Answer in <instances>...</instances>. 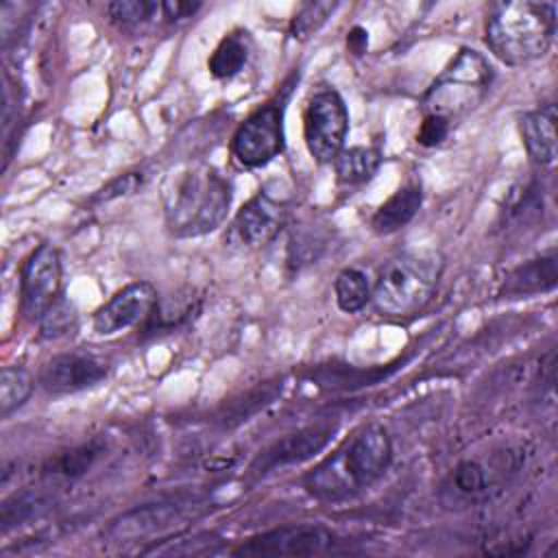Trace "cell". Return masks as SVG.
Masks as SVG:
<instances>
[{
	"mask_svg": "<svg viewBox=\"0 0 558 558\" xmlns=\"http://www.w3.org/2000/svg\"><path fill=\"white\" fill-rule=\"evenodd\" d=\"M231 183L209 163L194 161L172 170L161 185L166 227L177 238L216 231L231 207Z\"/></svg>",
	"mask_w": 558,
	"mask_h": 558,
	"instance_id": "6da1fadb",
	"label": "cell"
},
{
	"mask_svg": "<svg viewBox=\"0 0 558 558\" xmlns=\"http://www.w3.org/2000/svg\"><path fill=\"white\" fill-rule=\"evenodd\" d=\"M392 462L388 432L373 423L355 432L340 449L316 464L305 477L303 488L320 501L347 499L375 484Z\"/></svg>",
	"mask_w": 558,
	"mask_h": 558,
	"instance_id": "7a4b0ae2",
	"label": "cell"
},
{
	"mask_svg": "<svg viewBox=\"0 0 558 558\" xmlns=\"http://www.w3.org/2000/svg\"><path fill=\"white\" fill-rule=\"evenodd\" d=\"M554 35V2H497L486 15V46L497 59L508 65H523L543 57L549 50Z\"/></svg>",
	"mask_w": 558,
	"mask_h": 558,
	"instance_id": "3957f363",
	"label": "cell"
},
{
	"mask_svg": "<svg viewBox=\"0 0 558 558\" xmlns=\"http://www.w3.org/2000/svg\"><path fill=\"white\" fill-rule=\"evenodd\" d=\"M445 257L438 251H403L390 257L375 283L371 301L381 316L410 318L436 294Z\"/></svg>",
	"mask_w": 558,
	"mask_h": 558,
	"instance_id": "277c9868",
	"label": "cell"
},
{
	"mask_svg": "<svg viewBox=\"0 0 558 558\" xmlns=\"http://www.w3.org/2000/svg\"><path fill=\"white\" fill-rule=\"evenodd\" d=\"M493 83L488 59L473 50L460 48L451 63L434 78L421 98L423 116H438L456 124L466 113L477 109Z\"/></svg>",
	"mask_w": 558,
	"mask_h": 558,
	"instance_id": "5b68a950",
	"label": "cell"
},
{
	"mask_svg": "<svg viewBox=\"0 0 558 558\" xmlns=\"http://www.w3.org/2000/svg\"><path fill=\"white\" fill-rule=\"evenodd\" d=\"M290 87L255 109L233 133L231 155L242 168H262L283 150V111Z\"/></svg>",
	"mask_w": 558,
	"mask_h": 558,
	"instance_id": "8992f818",
	"label": "cell"
},
{
	"mask_svg": "<svg viewBox=\"0 0 558 558\" xmlns=\"http://www.w3.org/2000/svg\"><path fill=\"white\" fill-rule=\"evenodd\" d=\"M349 131V111L342 96L331 89H318L303 111V140L307 153L318 163H333L344 148Z\"/></svg>",
	"mask_w": 558,
	"mask_h": 558,
	"instance_id": "52a82bcc",
	"label": "cell"
},
{
	"mask_svg": "<svg viewBox=\"0 0 558 558\" xmlns=\"http://www.w3.org/2000/svg\"><path fill=\"white\" fill-rule=\"evenodd\" d=\"M198 504H181V501H168V504H146L140 508H133L118 519L111 521L107 527V536L116 543H135L144 538L161 541L168 532H179L183 525L201 517ZM155 541V543H157Z\"/></svg>",
	"mask_w": 558,
	"mask_h": 558,
	"instance_id": "ba28073f",
	"label": "cell"
},
{
	"mask_svg": "<svg viewBox=\"0 0 558 558\" xmlns=\"http://www.w3.org/2000/svg\"><path fill=\"white\" fill-rule=\"evenodd\" d=\"M336 536L323 525L294 523L255 534L235 547V556H316L336 547Z\"/></svg>",
	"mask_w": 558,
	"mask_h": 558,
	"instance_id": "9c48e42d",
	"label": "cell"
},
{
	"mask_svg": "<svg viewBox=\"0 0 558 558\" xmlns=\"http://www.w3.org/2000/svg\"><path fill=\"white\" fill-rule=\"evenodd\" d=\"M22 314L37 323L41 314L61 296V257L52 244H39L24 262L20 275Z\"/></svg>",
	"mask_w": 558,
	"mask_h": 558,
	"instance_id": "30bf717a",
	"label": "cell"
},
{
	"mask_svg": "<svg viewBox=\"0 0 558 558\" xmlns=\"http://www.w3.org/2000/svg\"><path fill=\"white\" fill-rule=\"evenodd\" d=\"M288 216V198L279 194V190L264 187L253 194L235 214L233 231L240 242L257 248L277 238Z\"/></svg>",
	"mask_w": 558,
	"mask_h": 558,
	"instance_id": "8fae6325",
	"label": "cell"
},
{
	"mask_svg": "<svg viewBox=\"0 0 558 558\" xmlns=\"http://www.w3.org/2000/svg\"><path fill=\"white\" fill-rule=\"evenodd\" d=\"M159 294L150 281H133L120 288L105 305L94 312L92 325L100 336H113L148 318Z\"/></svg>",
	"mask_w": 558,
	"mask_h": 558,
	"instance_id": "7c38bea8",
	"label": "cell"
},
{
	"mask_svg": "<svg viewBox=\"0 0 558 558\" xmlns=\"http://www.w3.org/2000/svg\"><path fill=\"white\" fill-rule=\"evenodd\" d=\"M109 375V364L92 353L52 355L39 371V384L52 395H68L92 388Z\"/></svg>",
	"mask_w": 558,
	"mask_h": 558,
	"instance_id": "4fadbf2b",
	"label": "cell"
},
{
	"mask_svg": "<svg viewBox=\"0 0 558 558\" xmlns=\"http://www.w3.org/2000/svg\"><path fill=\"white\" fill-rule=\"evenodd\" d=\"M333 425H310L299 432H292L279 440H275L268 449H264L255 462L251 464V471L255 475H266L275 469L299 464L316 456L333 436Z\"/></svg>",
	"mask_w": 558,
	"mask_h": 558,
	"instance_id": "5bb4252c",
	"label": "cell"
},
{
	"mask_svg": "<svg viewBox=\"0 0 558 558\" xmlns=\"http://www.w3.org/2000/svg\"><path fill=\"white\" fill-rule=\"evenodd\" d=\"M519 133L530 159L538 166H551L556 159V105L547 102L523 113Z\"/></svg>",
	"mask_w": 558,
	"mask_h": 558,
	"instance_id": "9a60e30c",
	"label": "cell"
},
{
	"mask_svg": "<svg viewBox=\"0 0 558 558\" xmlns=\"http://www.w3.org/2000/svg\"><path fill=\"white\" fill-rule=\"evenodd\" d=\"M421 205H423L421 183L416 181L405 183L377 207V211L371 218V229L379 235L395 233L403 229L418 214Z\"/></svg>",
	"mask_w": 558,
	"mask_h": 558,
	"instance_id": "2e32d148",
	"label": "cell"
},
{
	"mask_svg": "<svg viewBox=\"0 0 558 558\" xmlns=\"http://www.w3.org/2000/svg\"><path fill=\"white\" fill-rule=\"evenodd\" d=\"M558 268H556V253L549 251L545 255H538L534 259H527L525 264L517 266L504 281L501 294L506 296H527L547 292L556 286Z\"/></svg>",
	"mask_w": 558,
	"mask_h": 558,
	"instance_id": "e0dca14e",
	"label": "cell"
},
{
	"mask_svg": "<svg viewBox=\"0 0 558 558\" xmlns=\"http://www.w3.org/2000/svg\"><path fill=\"white\" fill-rule=\"evenodd\" d=\"M253 50V39L248 35V31L235 28L231 33H227L220 44L214 48L211 57L207 59V70L214 78L218 81H229L233 76H238L244 65L248 63Z\"/></svg>",
	"mask_w": 558,
	"mask_h": 558,
	"instance_id": "ac0fdd59",
	"label": "cell"
},
{
	"mask_svg": "<svg viewBox=\"0 0 558 558\" xmlns=\"http://www.w3.org/2000/svg\"><path fill=\"white\" fill-rule=\"evenodd\" d=\"M379 166H381V153L371 146L342 148L340 155L333 159L336 179L347 187L364 185L375 177Z\"/></svg>",
	"mask_w": 558,
	"mask_h": 558,
	"instance_id": "d6986e66",
	"label": "cell"
},
{
	"mask_svg": "<svg viewBox=\"0 0 558 558\" xmlns=\"http://www.w3.org/2000/svg\"><path fill=\"white\" fill-rule=\"evenodd\" d=\"M105 445L100 440H89L78 447H72L54 458H50L44 464V475L46 477H63V480H76L83 473H87L94 462L100 458Z\"/></svg>",
	"mask_w": 558,
	"mask_h": 558,
	"instance_id": "ffe728a7",
	"label": "cell"
},
{
	"mask_svg": "<svg viewBox=\"0 0 558 558\" xmlns=\"http://www.w3.org/2000/svg\"><path fill=\"white\" fill-rule=\"evenodd\" d=\"M333 294H336V303L342 312L355 314L362 307H366V303L371 301L373 283L364 270L344 268L338 272V277L333 281Z\"/></svg>",
	"mask_w": 558,
	"mask_h": 558,
	"instance_id": "44dd1931",
	"label": "cell"
},
{
	"mask_svg": "<svg viewBox=\"0 0 558 558\" xmlns=\"http://www.w3.org/2000/svg\"><path fill=\"white\" fill-rule=\"evenodd\" d=\"M196 312V299L185 294V296H172V299H157L153 312L148 318L142 323L146 333H157V331H170L185 320L192 318Z\"/></svg>",
	"mask_w": 558,
	"mask_h": 558,
	"instance_id": "7402d4cb",
	"label": "cell"
},
{
	"mask_svg": "<svg viewBox=\"0 0 558 558\" xmlns=\"http://www.w3.org/2000/svg\"><path fill=\"white\" fill-rule=\"evenodd\" d=\"M220 551H225V545L214 534H194L192 538H181L179 534H174V538H161L159 545L153 543L150 547L142 549V554L157 556H207Z\"/></svg>",
	"mask_w": 558,
	"mask_h": 558,
	"instance_id": "603a6c76",
	"label": "cell"
},
{
	"mask_svg": "<svg viewBox=\"0 0 558 558\" xmlns=\"http://www.w3.org/2000/svg\"><path fill=\"white\" fill-rule=\"evenodd\" d=\"M46 506H48V497L39 490H22V493L11 495L9 499H4V504L0 508L2 532L35 519L37 514H41L46 510Z\"/></svg>",
	"mask_w": 558,
	"mask_h": 558,
	"instance_id": "cb8c5ba5",
	"label": "cell"
},
{
	"mask_svg": "<svg viewBox=\"0 0 558 558\" xmlns=\"http://www.w3.org/2000/svg\"><path fill=\"white\" fill-rule=\"evenodd\" d=\"M449 486L462 499H477L486 495L490 486V473L480 460H460L451 471Z\"/></svg>",
	"mask_w": 558,
	"mask_h": 558,
	"instance_id": "d4e9b609",
	"label": "cell"
},
{
	"mask_svg": "<svg viewBox=\"0 0 558 558\" xmlns=\"http://www.w3.org/2000/svg\"><path fill=\"white\" fill-rule=\"evenodd\" d=\"M33 392V377L20 366H4L0 373V416L7 418L26 403Z\"/></svg>",
	"mask_w": 558,
	"mask_h": 558,
	"instance_id": "484cf974",
	"label": "cell"
},
{
	"mask_svg": "<svg viewBox=\"0 0 558 558\" xmlns=\"http://www.w3.org/2000/svg\"><path fill=\"white\" fill-rule=\"evenodd\" d=\"M107 15L116 26H120L124 31H135L140 26L161 17V2L116 0V2L107 4Z\"/></svg>",
	"mask_w": 558,
	"mask_h": 558,
	"instance_id": "4316f807",
	"label": "cell"
},
{
	"mask_svg": "<svg viewBox=\"0 0 558 558\" xmlns=\"http://www.w3.org/2000/svg\"><path fill=\"white\" fill-rule=\"evenodd\" d=\"M76 325H78V312L74 303L68 301L63 294L54 299V303L37 320L39 336L46 340H57L68 333H74Z\"/></svg>",
	"mask_w": 558,
	"mask_h": 558,
	"instance_id": "83f0119b",
	"label": "cell"
},
{
	"mask_svg": "<svg viewBox=\"0 0 558 558\" xmlns=\"http://www.w3.org/2000/svg\"><path fill=\"white\" fill-rule=\"evenodd\" d=\"M338 9V2H327V0H312V2H305L296 13L294 17L290 20V26H288V33L294 37V39H310L312 35H316L323 24L331 17V13Z\"/></svg>",
	"mask_w": 558,
	"mask_h": 558,
	"instance_id": "f1b7e54d",
	"label": "cell"
},
{
	"mask_svg": "<svg viewBox=\"0 0 558 558\" xmlns=\"http://www.w3.org/2000/svg\"><path fill=\"white\" fill-rule=\"evenodd\" d=\"M279 392H281V381H266V384H262V386L248 390L240 401H233V403L227 408L225 423L231 425V423H242V421H246L253 412H257L259 408L268 405Z\"/></svg>",
	"mask_w": 558,
	"mask_h": 558,
	"instance_id": "f546056e",
	"label": "cell"
},
{
	"mask_svg": "<svg viewBox=\"0 0 558 558\" xmlns=\"http://www.w3.org/2000/svg\"><path fill=\"white\" fill-rule=\"evenodd\" d=\"M323 248H325V242L320 238H316L314 233H296L290 238L288 262H290V266L301 268L303 264L316 262Z\"/></svg>",
	"mask_w": 558,
	"mask_h": 558,
	"instance_id": "4dcf8cb0",
	"label": "cell"
},
{
	"mask_svg": "<svg viewBox=\"0 0 558 558\" xmlns=\"http://www.w3.org/2000/svg\"><path fill=\"white\" fill-rule=\"evenodd\" d=\"M142 185H144V174L142 172H126V174H120L118 179L109 181L94 196V201L107 203V201H113V198H120V196H129V194H135Z\"/></svg>",
	"mask_w": 558,
	"mask_h": 558,
	"instance_id": "1f68e13d",
	"label": "cell"
},
{
	"mask_svg": "<svg viewBox=\"0 0 558 558\" xmlns=\"http://www.w3.org/2000/svg\"><path fill=\"white\" fill-rule=\"evenodd\" d=\"M453 124L447 122L445 118H438V116H423V122L418 126V133H416V142L425 148H434V146H440L449 133H451Z\"/></svg>",
	"mask_w": 558,
	"mask_h": 558,
	"instance_id": "d6a6232c",
	"label": "cell"
},
{
	"mask_svg": "<svg viewBox=\"0 0 558 558\" xmlns=\"http://www.w3.org/2000/svg\"><path fill=\"white\" fill-rule=\"evenodd\" d=\"M198 9H201V2H181V0L161 2V17L168 24H179V22L192 17Z\"/></svg>",
	"mask_w": 558,
	"mask_h": 558,
	"instance_id": "836d02e7",
	"label": "cell"
},
{
	"mask_svg": "<svg viewBox=\"0 0 558 558\" xmlns=\"http://www.w3.org/2000/svg\"><path fill=\"white\" fill-rule=\"evenodd\" d=\"M366 44H368V33H366L362 26H353V28L349 31V35H347V46H349L355 54H360V52L366 48Z\"/></svg>",
	"mask_w": 558,
	"mask_h": 558,
	"instance_id": "e575fe53",
	"label": "cell"
}]
</instances>
